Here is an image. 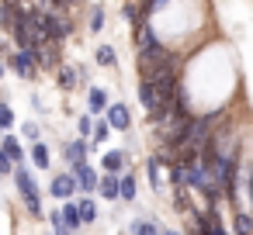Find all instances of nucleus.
<instances>
[{
    "mask_svg": "<svg viewBox=\"0 0 253 235\" xmlns=\"http://www.w3.org/2000/svg\"><path fill=\"white\" fill-rule=\"evenodd\" d=\"M11 180H14V187H18V194H21V201H25L28 214L42 218V214H45V207H42V194H39V187H35V176H32V169H28V159H25V163H14Z\"/></svg>",
    "mask_w": 253,
    "mask_h": 235,
    "instance_id": "f257e3e1",
    "label": "nucleus"
},
{
    "mask_svg": "<svg viewBox=\"0 0 253 235\" xmlns=\"http://www.w3.org/2000/svg\"><path fill=\"white\" fill-rule=\"evenodd\" d=\"M42 25H45V38H49V42H59V45H63V38L73 32V25L63 21V14H59L56 7H42Z\"/></svg>",
    "mask_w": 253,
    "mask_h": 235,
    "instance_id": "f03ea898",
    "label": "nucleus"
},
{
    "mask_svg": "<svg viewBox=\"0 0 253 235\" xmlns=\"http://www.w3.org/2000/svg\"><path fill=\"white\" fill-rule=\"evenodd\" d=\"M7 63H11V69H14L21 80H35V76H39V59H35L32 49H14V52H7Z\"/></svg>",
    "mask_w": 253,
    "mask_h": 235,
    "instance_id": "7ed1b4c3",
    "label": "nucleus"
},
{
    "mask_svg": "<svg viewBox=\"0 0 253 235\" xmlns=\"http://www.w3.org/2000/svg\"><path fill=\"white\" fill-rule=\"evenodd\" d=\"M70 173L77 176V190H80V194H94V190H97V180H101V176H97V169H94L87 159L73 163V166H70Z\"/></svg>",
    "mask_w": 253,
    "mask_h": 235,
    "instance_id": "20e7f679",
    "label": "nucleus"
},
{
    "mask_svg": "<svg viewBox=\"0 0 253 235\" xmlns=\"http://www.w3.org/2000/svg\"><path fill=\"white\" fill-rule=\"evenodd\" d=\"M49 194L56 197V201H70V197H77L80 190H77V176L66 169V173H56L52 176V183H49Z\"/></svg>",
    "mask_w": 253,
    "mask_h": 235,
    "instance_id": "39448f33",
    "label": "nucleus"
},
{
    "mask_svg": "<svg viewBox=\"0 0 253 235\" xmlns=\"http://www.w3.org/2000/svg\"><path fill=\"white\" fill-rule=\"evenodd\" d=\"M135 94H139V104H142L146 114H156V111H160V90H156L153 80H142V76H139V90H135Z\"/></svg>",
    "mask_w": 253,
    "mask_h": 235,
    "instance_id": "423d86ee",
    "label": "nucleus"
},
{
    "mask_svg": "<svg viewBox=\"0 0 253 235\" xmlns=\"http://www.w3.org/2000/svg\"><path fill=\"white\" fill-rule=\"evenodd\" d=\"M104 121L111 125V128H118V132H128L132 128V111L118 101V104H108L104 107Z\"/></svg>",
    "mask_w": 253,
    "mask_h": 235,
    "instance_id": "0eeeda50",
    "label": "nucleus"
},
{
    "mask_svg": "<svg viewBox=\"0 0 253 235\" xmlns=\"http://www.w3.org/2000/svg\"><path fill=\"white\" fill-rule=\"evenodd\" d=\"M90 156V138H70V142H63V159L73 166V163H80V159H87Z\"/></svg>",
    "mask_w": 253,
    "mask_h": 235,
    "instance_id": "6e6552de",
    "label": "nucleus"
},
{
    "mask_svg": "<svg viewBox=\"0 0 253 235\" xmlns=\"http://www.w3.org/2000/svg\"><path fill=\"white\" fill-rule=\"evenodd\" d=\"M0 149L7 152L11 163H25V159H28V152H25V145H21V138H18L14 132H4V135H0Z\"/></svg>",
    "mask_w": 253,
    "mask_h": 235,
    "instance_id": "1a4fd4ad",
    "label": "nucleus"
},
{
    "mask_svg": "<svg viewBox=\"0 0 253 235\" xmlns=\"http://www.w3.org/2000/svg\"><path fill=\"white\" fill-rule=\"evenodd\" d=\"M56 87H59L63 94L77 90V87H80V69H77V66H56Z\"/></svg>",
    "mask_w": 253,
    "mask_h": 235,
    "instance_id": "9d476101",
    "label": "nucleus"
},
{
    "mask_svg": "<svg viewBox=\"0 0 253 235\" xmlns=\"http://www.w3.org/2000/svg\"><path fill=\"white\" fill-rule=\"evenodd\" d=\"M59 218H63V228H66V232H80V228H84V221H80V211H77V197L63 201V207H59Z\"/></svg>",
    "mask_w": 253,
    "mask_h": 235,
    "instance_id": "9b49d317",
    "label": "nucleus"
},
{
    "mask_svg": "<svg viewBox=\"0 0 253 235\" xmlns=\"http://www.w3.org/2000/svg\"><path fill=\"white\" fill-rule=\"evenodd\" d=\"M28 159L35 163V169H49L52 166V152H49V145L39 138V142H32V152H28Z\"/></svg>",
    "mask_w": 253,
    "mask_h": 235,
    "instance_id": "f8f14e48",
    "label": "nucleus"
},
{
    "mask_svg": "<svg viewBox=\"0 0 253 235\" xmlns=\"http://www.w3.org/2000/svg\"><path fill=\"white\" fill-rule=\"evenodd\" d=\"M108 104H111V101H108V90H104V87H90V90H87V111L104 114Z\"/></svg>",
    "mask_w": 253,
    "mask_h": 235,
    "instance_id": "ddd939ff",
    "label": "nucleus"
},
{
    "mask_svg": "<svg viewBox=\"0 0 253 235\" xmlns=\"http://www.w3.org/2000/svg\"><path fill=\"white\" fill-rule=\"evenodd\" d=\"M97 194H101L104 201H115V204H118V173H104V176L97 180Z\"/></svg>",
    "mask_w": 253,
    "mask_h": 235,
    "instance_id": "4468645a",
    "label": "nucleus"
},
{
    "mask_svg": "<svg viewBox=\"0 0 253 235\" xmlns=\"http://www.w3.org/2000/svg\"><path fill=\"white\" fill-rule=\"evenodd\" d=\"M101 166H104V173H122L125 169V152L122 149H108L101 156Z\"/></svg>",
    "mask_w": 253,
    "mask_h": 235,
    "instance_id": "2eb2a0df",
    "label": "nucleus"
},
{
    "mask_svg": "<svg viewBox=\"0 0 253 235\" xmlns=\"http://www.w3.org/2000/svg\"><path fill=\"white\" fill-rule=\"evenodd\" d=\"M77 211H80V221H84V225H94V221H97V204H94L90 194H84V197L77 201Z\"/></svg>",
    "mask_w": 253,
    "mask_h": 235,
    "instance_id": "dca6fc26",
    "label": "nucleus"
},
{
    "mask_svg": "<svg viewBox=\"0 0 253 235\" xmlns=\"http://www.w3.org/2000/svg\"><path fill=\"white\" fill-rule=\"evenodd\" d=\"M139 187H135V176L132 173H122L118 176V201H135Z\"/></svg>",
    "mask_w": 253,
    "mask_h": 235,
    "instance_id": "f3484780",
    "label": "nucleus"
},
{
    "mask_svg": "<svg viewBox=\"0 0 253 235\" xmlns=\"http://www.w3.org/2000/svg\"><path fill=\"white\" fill-rule=\"evenodd\" d=\"M94 63H97V66H104V69L118 66V52H115V45H97V52H94Z\"/></svg>",
    "mask_w": 253,
    "mask_h": 235,
    "instance_id": "a211bd4d",
    "label": "nucleus"
},
{
    "mask_svg": "<svg viewBox=\"0 0 253 235\" xmlns=\"http://www.w3.org/2000/svg\"><path fill=\"white\" fill-rule=\"evenodd\" d=\"M236 218H232V232H239V235H253V214L250 211H232Z\"/></svg>",
    "mask_w": 253,
    "mask_h": 235,
    "instance_id": "6ab92c4d",
    "label": "nucleus"
},
{
    "mask_svg": "<svg viewBox=\"0 0 253 235\" xmlns=\"http://www.w3.org/2000/svg\"><path fill=\"white\" fill-rule=\"evenodd\" d=\"M160 166H163V163L156 159V152H153V156H146V173H149V183H153L156 190H163V180H160Z\"/></svg>",
    "mask_w": 253,
    "mask_h": 235,
    "instance_id": "aec40b11",
    "label": "nucleus"
},
{
    "mask_svg": "<svg viewBox=\"0 0 253 235\" xmlns=\"http://www.w3.org/2000/svg\"><path fill=\"white\" fill-rule=\"evenodd\" d=\"M132 232H135V235H149V232H167V228H163L160 221H153V218H135V221H132Z\"/></svg>",
    "mask_w": 253,
    "mask_h": 235,
    "instance_id": "412c9836",
    "label": "nucleus"
},
{
    "mask_svg": "<svg viewBox=\"0 0 253 235\" xmlns=\"http://www.w3.org/2000/svg\"><path fill=\"white\" fill-rule=\"evenodd\" d=\"M167 4H170V0H139V14H142V18H153V14L163 11Z\"/></svg>",
    "mask_w": 253,
    "mask_h": 235,
    "instance_id": "4be33fe9",
    "label": "nucleus"
},
{
    "mask_svg": "<svg viewBox=\"0 0 253 235\" xmlns=\"http://www.w3.org/2000/svg\"><path fill=\"white\" fill-rule=\"evenodd\" d=\"M108 135H111V125H108V121H94V132H90V145H101V142H108Z\"/></svg>",
    "mask_w": 253,
    "mask_h": 235,
    "instance_id": "5701e85b",
    "label": "nucleus"
},
{
    "mask_svg": "<svg viewBox=\"0 0 253 235\" xmlns=\"http://www.w3.org/2000/svg\"><path fill=\"white\" fill-rule=\"evenodd\" d=\"M18 121H14V111H11V104L7 101H0V128H4V132H11Z\"/></svg>",
    "mask_w": 253,
    "mask_h": 235,
    "instance_id": "b1692460",
    "label": "nucleus"
},
{
    "mask_svg": "<svg viewBox=\"0 0 253 235\" xmlns=\"http://www.w3.org/2000/svg\"><path fill=\"white\" fill-rule=\"evenodd\" d=\"M21 138L39 142V138H42V125H39V121H25V125H21Z\"/></svg>",
    "mask_w": 253,
    "mask_h": 235,
    "instance_id": "393cba45",
    "label": "nucleus"
},
{
    "mask_svg": "<svg viewBox=\"0 0 253 235\" xmlns=\"http://www.w3.org/2000/svg\"><path fill=\"white\" fill-rule=\"evenodd\" d=\"M104 28V7H90V32Z\"/></svg>",
    "mask_w": 253,
    "mask_h": 235,
    "instance_id": "a878e982",
    "label": "nucleus"
},
{
    "mask_svg": "<svg viewBox=\"0 0 253 235\" xmlns=\"http://www.w3.org/2000/svg\"><path fill=\"white\" fill-rule=\"evenodd\" d=\"M11 173H14V163L7 159V152H4V149H0V176H4V180H7Z\"/></svg>",
    "mask_w": 253,
    "mask_h": 235,
    "instance_id": "bb28decb",
    "label": "nucleus"
},
{
    "mask_svg": "<svg viewBox=\"0 0 253 235\" xmlns=\"http://www.w3.org/2000/svg\"><path fill=\"white\" fill-rule=\"evenodd\" d=\"M77 132H80L84 138H90V132H94V121H90V114H84V118L77 121Z\"/></svg>",
    "mask_w": 253,
    "mask_h": 235,
    "instance_id": "cd10ccee",
    "label": "nucleus"
},
{
    "mask_svg": "<svg viewBox=\"0 0 253 235\" xmlns=\"http://www.w3.org/2000/svg\"><path fill=\"white\" fill-rule=\"evenodd\" d=\"M49 221H52V232H66V228H63V218H59V211H52V214H49Z\"/></svg>",
    "mask_w": 253,
    "mask_h": 235,
    "instance_id": "c85d7f7f",
    "label": "nucleus"
},
{
    "mask_svg": "<svg viewBox=\"0 0 253 235\" xmlns=\"http://www.w3.org/2000/svg\"><path fill=\"white\" fill-rule=\"evenodd\" d=\"M246 194H250V214H253V169L246 173Z\"/></svg>",
    "mask_w": 253,
    "mask_h": 235,
    "instance_id": "c756f323",
    "label": "nucleus"
},
{
    "mask_svg": "<svg viewBox=\"0 0 253 235\" xmlns=\"http://www.w3.org/2000/svg\"><path fill=\"white\" fill-rule=\"evenodd\" d=\"M4 73H7V66H4V63H0V76H4Z\"/></svg>",
    "mask_w": 253,
    "mask_h": 235,
    "instance_id": "7c9ffc66",
    "label": "nucleus"
},
{
    "mask_svg": "<svg viewBox=\"0 0 253 235\" xmlns=\"http://www.w3.org/2000/svg\"><path fill=\"white\" fill-rule=\"evenodd\" d=\"M0 183H4V176H0Z\"/></svg>",
    "mask_w": 253,
    "mask_h": 235,
    "instance_id": "2f4dec72",
    "label": "nucleus"
},
{
    "mask_svg": "<svg viewBox=\"0 0 253 235\" xmlns=\"http://www.w3.org/2000/svg\"><path fill=\"white\" fill-rule=\"evenodd\" d=\"M0 135H4V128H0Z\"/></svg>",
    "mask_w": 253,
    "mask_h": 235,
    "instance_id": "473e14b6",
    "label": "nucleus"
}]
</instances>
